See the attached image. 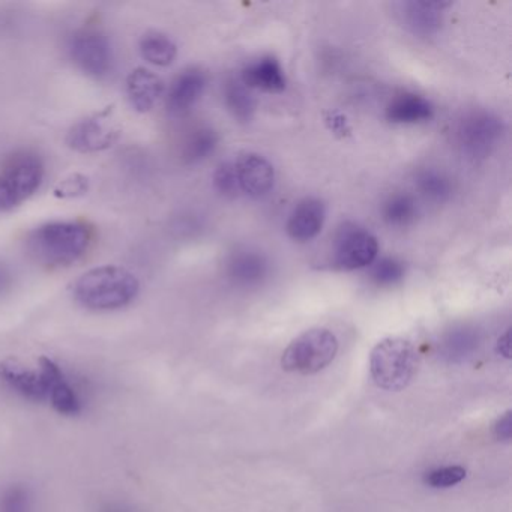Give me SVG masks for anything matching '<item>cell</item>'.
Returning <instances> with one entry per match:
<instances>
[{
  "instance_id": "obj_1",
  "label": "cell",
  "mask_w": 512,
  "mask_h": 512,
  "mask_svg": "<svg viewBox=\"0 0 512 512\" xmlns=\"http://www.w3.org/2000/svg\"><path fill=\"white\" fill-rule=\"evenodd\" d=\"M92 239L94 233L83 221H49L29 232L26 250L40 265L64 268L85 257Z\"/></svg>"
},
{
  "instance_id": "obj_2",
  "label": "cell",
  "mask_w": 512,
  "mask_h": 512,
  "mask_svg": "<svg viewBox=\"0 0 512 512\" xmlns=\"http://www.w3.org/2000/svg\"><path fill=\"white\" fill-rule=\"evenodd\" d=\"M77 304L91 311H116L136 301L140 281L122 266L104 265L80 275L71 287Z\"/></svg>"
},
{
  "instance_id": "obj_3",
  "label": "cell",
  "mask_w": 512,
  "mask_h": 512,
  "mask_svg": "<svg viewBox=\"0 0 512 512\" xmlns=\"http://www.w3.org/2000/svg\"><path fill=\"white\" fill-rule=\"evenodd\" d=\"M46 178V164L37 152L16 151L0 163V212H10L31 199Z\"/></svg>"
},
{
  "instance_id": "obj_4",
  "label": "cell",
  "mask_w": 512,
  "mask_h": 512,
  "mask_svg": "<svg viewBox=\"0 0 512 512\" xmlns=\"http://www.w3.org/2000/svg\"><path fill=\"white\" fill-rule=\"evenodd\" d=\"M418 367V352L404 338H385L370 356V373L374 383L385 391H401L412 382Z\"/></svg>"
},
{
  "instance_id": "obj_5",
  "label": "cell",
  "mask_w": 512,
  "mask_h": 512,
  "mask_svg": "<svg viewBox=\"0 0 512 512\" xmlns=\"http://www.w3.org/2000/svg\"><path fill=\"white\" fill-rule=\"evenodd\" d=\"M337 352V337L328 329L314 328L287 346L281 365L289 373L316 374L334 361Z\"/></svg>"
},
{
  "instance_id": "obj_6",
  "label": "cell",
  "mask_w": 512,
  "mask_h": 512,
  "mask_svg": "<svg viewBox=\"0 0 512 512\" xmlns=\"http://www.w3.org/2000/svg\"><path fill=\"white\" fill-rule=\"evenodd\" d=\"M77 68L95 80H104L115 70V50L106 34L97 29L74 32L67 44Z\"/></svg>"
},
{
  "instance_id": "obj_7",
  "label": "cell",
  "mask_w": 512,
  "mask_h": 512,
  "mask_svg": "<svg viewBox=\"0 0 512 512\" xmlns=\"http://www.w3.org/2000/svg\"><path fill=\"white\" fill-rule=\"evenodd\" d=\"M505 133V125L499 116L490 112L467 113L457 127L458 148L473 160L488 157L496 149Z\"/></svg>"
},
{
  "instance_id": "obj_8",
  "label": "cell",
  "mask_w": 512,
  "mask_h": 512,
  "mask_svg": "<svg viewBox=\"0 0 512 512\" xmlns=\"http://www.w3.org/2000/svg\"><path fill=\"white\" fill-rule=\"evenodd\" d=\"M379 253L376 236L355 223H344L338 229L332 248V266L340 271L367 268Z\"/></svg>"
},
{
  "instance_id": "obj_9",
  "label": "cell",
  "mask_w": 512,
  "mask_h": 512,
  "mask_svg": "<svg viewBox=\"0 0 512 512\" xmlns=\"http://www.w3.org/2000/svg\"><path fill=\"white\" fill-rule=\"evenodd\" d=\"M40 371L46 385L47 403L64 416H77L83 412V400L64 368L52 358H41Z\"/></svg>"
},
{
  "instance_id": "obj_10",
  "label": "cell",
  "mask_w": 512,
  "mask_h": 512,
  "mask_svg": "<svg viewBox=\"0 0 512 512\" xmlns=\"http://www.w3.org/2000/svg\"><path fill=\"white\" fill-rule=\"evenodd\" d=\"M119 131L110 122L107 113L89 116L76 122L67 134V145L82 154H95L112 148L118 140Z\"/></svg>"
},
{
  "instance_id": "obj_11",
  "label": "cell",
  "mask_w": 512,
  "mask_h": 512,
  "mask_svg": "<svg viewBox=\"0 0 512 512\" xmlns=\"http://www.w3.org/2000/svg\"><path fill=\"white\" fill-rule=\"evenodd\" d=\"M233 164L241 193L251 199H262L271 193L275 185V169L265 157L248 152Z\"/></svg>"
},
{
  "instance_id": "obj_12",
  "label": "cell",
  "mask_w": 512,
  "mask_h": 512,
  "mask_svg": "<svg viewBox=\"0 0 512 512\" xmlns=\"http://www.w3.org/2000/svg\"><path fill=\"white\" fill-rule=\"evenodd\" d=\"M400 7V17L407 31L418 37H431L442 28L443 13L451 7L449 2H403Z\"/></svg>"
},
{
  "instance_id": "obj_13",
  "label": "cell",
  "mask_w": 512,
  "mask_h": 512,
  "mask_svg": "<svg viewBox=\"0 0 512 512\" xmlns=\"http://www.w3.org/2000/svg\"><path fill=\"white\" fill-rule=\"evenodd\" d=\"M208 86V76L200 68H188L182 71L170 86L167 94V110L173 116H184L190 112L202 98Z\"/></svg>"
},
{
  "instance_id": "obj_14",
  "label": "cell",
  "mask_w": 512,
  "mask_h": 512,
  "mask_svg": "<svg viewBox=\"0 0 512 512\" xmlns=\"http://www.w3.org/2000/svg\"><path fill=\"white\" fill-rule=\"evenodd\" d=\"M326 220V205L316 197H307L293 208L287 220V233L296 242H308L319 236Z\"/></svg>"
},
{
  "instance_id": "obj_15",
  "label": "cell",
  "mask_w": 512,
  "mask_h": 512,
  "mask_svg": "<svg viewBox=\"0 0 512 512\" xmlns=\"http://www.w3.org/2000/svg\"><path fill=\"white\" fill-rule=\"evenodd\" d=\"M0 382L25 400L47 403L46 385L40 368L31 370L13 362H4L0 364Z\"/></svg>"
},
{
  "instance_id": "obj_16",
  "label": "cell",
  "mask_w": 512,
  "mask_h": 512,
  "mask_svg": "<svg viewBox=\"0 0 512 512\" xmlns=\"http://www.w3.org/2000/svg\"><path fill=\"white\" fill-rule=\"evenodd\" d=\"M241 82L248 89L268 92V94H281L286 91L287 80L280 61L275 56L266 55L256 61L250 62L242 70Z\"/></svg>"
},
{
  "instance_id": "obj_17",
  "label": "cell",
  "mask_w": 512,
  "mask_h": 512,
  "mask_svg": "<svg viewBox=\"0 0 512 512\" xmlns=\"http://www.w3.org/2000/svg\"><path fill=\"white\" fill-rule=\"evenodd\" d=\"M128 101L137 112H151L164 94V83L157 74L146 68H136L128 74L127 82Z\"/></svg>"
},
{
  "instance_id": "obj_18",
  "label": "cell",
  "mask_w": 512,
  "mask_h": 512,
  "mask_svg": "<svg viewBox=\"0 0 512 512\" xmlns=\"http://www.w3.org/2000/svg\"><path fill=\"white\" fill-rule=\"evenodd\" d=\"M227 274L239 286H257L268 277L269 262L259 251H236L227 263Z\"/></svg>"
},
{
  "instance_id": "obj_19",
  "label": "cell",
  "mask_w": 512,
  "mask_h": 512,
  "mask_svg": "<svg viewBox=\"0 0 512 512\" xmlns=\"http://www.w3.org/2000/svg\"><path fill=\"white\" fill-rule=\"evenodd\" d=\"M386 119L391 124L416 125L430 121L434 115L430 101L421 95L401 94L392 98L386 107Z\"/></svg>"
},
{
  "instance_id": "obj_20",
  "label": "cell",
  "mask_w": 512,
  "mask_h": 512,
  "mask_svg": "<svg viewBox=\"0 0 512 512\" xmlns=\"http://www.w3.org/2000/svg\"><path fill=\"white\" fill-rule=\"evenodd\" d=\"M142 58L155 67H169L178 56L175 41L161 32H148L139 41Z\"/></svg>"
},
{
  "instance_id": "obj_21",
  "label": "cell",
  "mask_w": 512,
  "mask_h": 512,
  "mask_svg": "<svg viewBox=\"0 0 512 512\" xmlns=\"http://www.w3.org/2000/svg\"><path fill=\"white\" fill-rule=\"evenodd\" d=\"M224 103L233 118L242 124H248L256 112V100L251 94V89H248L241 80L230 79L226 83Z\"/></svg>"
},
{
  "instance_id": "obj_22",
  "label": "cell",
  "mask_w": 512,
  "mask_h": 512,
  "mask_svg": "<svg viewBox=\"0 0 512 512\" xmlns=\"http://www.w3.org/2000/svg\"><path fill=\"white\" fill-rule=\"evenodd\" d=\"M218 146V134L212 128L200 127L194 130L182 146V160L188 166H196L208 160Z\"/></svg>"
},
{
  "instance_id": "obj_23",
  "label": "cell",
  "mask_w": 512,
  "mask_h": 512,
  "mask_svg": "<svg viewBox=\"0 0 512 512\" xmlns=\"http://www.w3.org/2000/svg\"><path fill=\"white\" fill-rule=\"evenodd\" d=\"M382 215L385 223L391 227H407L418 218V203L410 194H392L383 203Z\"/></svg>"
},
{
  "instance_id": "obj_24",
  "label": "cell",
  "mask_w": 512,
  "mask_h": 512,
  "mask_svg": "<svg viewBox=\"0 0 512 512\" xmlns=\"http://www.w3.org/2000/svg\"><path fill=\"white\" fill-rule=\"evenodd\" d=\"M416 188L425 199L443 203L452 196V182L448 176L436 169H425L416 175Z\"/></svg>"
},
{
  "instance_id": "obj_25",
  "label": "cell",
  "mask_w": 512,
  "mask_h": 512,
  "mask_svg": "<svg viewBox=\"0 0 512 512\" xmlns=\"http://www.w3.org/2000/svg\"><path fill=\"white\" fill-rule=\"evenodd\" d=\"M370 278L374 284L382 287L395 286L406 274L404 263L394 257H383L371 263Z\"/></svg>"
},
{
  "instance_id": "obj_26",
  "label": "cell",
  "mask_w": 512,
  "mask_h": 512,
  "mask_svg": "<svg viewBox=\"0 0 512 512\" xmlns=\"http://www.w3.org/2000/svg\"><path fill=\"white\" fill-rule=\"evenodd\" d=\"M478 344V337L475 332L469 329H458L451 332L443 343V355L448 356L451 361H458L475 350Z\"/></svg>"
},
{
  "instance_id": "obj_27",
  "label": "cell",
  "mask_w": 512,
  "mask_h": 512,
  "mask_svg": "<svg viewBox=\"0 0 512 512\" xmlns=\"http://www.w3.org/2000/svg\"><path fill=\"white\" fill-rule=\"evenodd\" d=\"M0 512H31V494L23 485H11L0 494Z\"/></svg>"
},
{
  "instance_id": "obj_28",
  "label": "cell",
  "mask_w": 512,
  "mask_h": 512,
  "mask_svg": "<svg viewBox=\"0 0 512 512\" xmlns=\"http://www.w3.org/2000/svg\"><path fill=\"white\" fill-rule=\"evenodd\" d=\"M214 185L215 190H217L221 196L229 197V199L238 197L241 191H239L238 179H236L235 164H221L217 172H215Z\"/></svg>"
},
{
  "instance_id": "obj_29",
  "label": "cell",
  "mask_w": 512,
  "mask_h": 512,
  "mask_svg": "<svg viewBox=\"0 0 512 512\" xmlns=\"http://www.w3.org/2000/svg\"><path fill=\"white\" fill-rule=\"evenodd\" d=\"M466 478V470L460 466H446L431 470L425 476V482L433 488H448L460 484Z\"/></svg>"
},
{
  "instance_id": "obj_30",
  "label": "cell",
  "mask_w": 512,
  "mask_h": 512,
  "mask_svg": "<svg viewBox=\"0 0 512 512\" xmlns=\"http://www.w3.org/2000/svg\"><path fill=\"white\" fill-rule=\"evenodd\" d=\"M86 190H88V179L76 175L62 181L56 188V194L61 197H74L85 193Z\"/></svg>"
},
{
  "instance_id": "obj_31",
  "label": "cell",
  "mask_w": 512,
  "mask_h": 512,
  "mask_svg": "<svg viewBox=\"0 0 512 512\" xmlns=\"http://www.w3.org/2000/svg\"><path fill=\"white\" fill-rule=\"evenodd\" d=\"M494 433H496L497 439L506 440L509 442L511 440L512 434V413L506 412L502 418H499V421L494 425Z\"/></svg>"
},
{
  "instance_id": "obj_32",
  "label": "cell",
  "mask_w": 512,
  "mask_h": 512,
  "mask_svg": "<svg viewBox=\"0 0 512 512\" xmlns=\"http://www.w3.org/2000/svg\"><path fill=\"white\" fill-rule=\"evenodd\" d=\"M326 122H328L329 128L337 134H346L350 131L346 116L341 115V113H331Z\"/></svg>"
},
{
  "instance_id": "obj_33",
  "label": "cell",
  "mask_w": 512,
  "mask_h": 512,
  "mask_svg": "<svg viewBox=\"0 0 512 512\" xmlns=\"http://www.w3.org/2000/svg\"><path fill=\"white\" fill-rule=\"evenodd\" d=\"M13 284V274L5 263L0 262V296L4 295Z\"/></svg>"
},
{
  "instance_id": "obj_34",
  "label": "cell",
  "mask_w": 512,
  "mask_h": 512,
  "mask_svg": "<svg viewBox=\"0 0 512 512\" xmlns=\"http://www.w3.org/2000/svg\"><path fill=\"white\" fill-rule=\"evenodd\" d=\"M497 352L505 358L511 356V332H509V329L497 341Z\"/></svg>"
},
{
  "instance_id": "obj_35",
  "label": "cell",
  "mask_w": 512,
  "mask_h": 512,
  "mask_svg": "<svg viewBox=\"0 0 512 512\" xmlns=\"http://www.w3.org/2000/svg\"><path fill=\"white\" fill-rule=\"evenodd\" d=\"M103 512H133V511H131V509L124 508V506L110 505V506H107L106 509H103Z\"/></svg>"
}]
</instances>
